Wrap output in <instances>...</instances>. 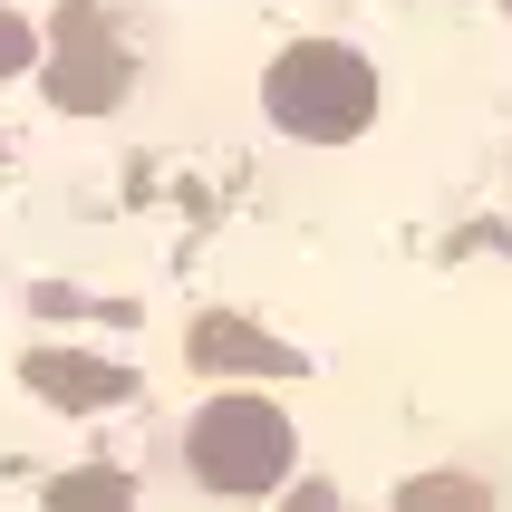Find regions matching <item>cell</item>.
<instances>
[{"instance_id": "cell-5", "label": "cell", "mask_w": 512, "mask_h": 512, "mask_svg": "<svg viewBox=\"0 0 512 512\" xmlns=\"http://www.w3.org/2000/svg\"><path fill=\"white\" fill-rule=\"evenodd\" d=\"M184 358H194L203 377H300V368H310V358H300L290 339H271V329H252V319H232V310L194 319Z\"/></svg>"}, {"instance_id": "cell-7", "label": "cell", "mask_w": 512, "mask_h": 512, "mask_svg": "<svg viewBox=\"0 0 512 512\" xmlns=\"http://www.w3.org/2000/svg\"><path fill=\"white\" fill-rule=\"evenodd\" d=\"M397 512H493V493H484V474H416V484L397 493Z\"/></svg>"}, {"instance_id": "cell-6", "label": "cell", "mask_w": 512, "mask_h": 512, "mask_svg": "<svg viewBox=\"0 0 512 512\" xmlns=\"http://www.w3.org/2000/svg\"><path fill=\"white\" fill-rule=\"evenodd\" d=\"M49 512H136V484L116 464H78V474L49 484Z\"/></svg>"}, {"instance_id": "cell-3", "label": "cell", "mask_w": 512, "mask_h": 512, "mask_svg": "<svg viewBox=\"0 0 512 512\" xmlns=\"http://www.w3.org/2000/svg\"><path fill=\"white\" fill-rule=\"evenodd\" d=\"M126 87H136V58L116 39V20L97 0H58V29H49V97L68 116H107L126 107Z\"/></svg>"}, {"instance_id": "cell-4", "label": "cell", "mask_w": 512, "mask_h": 512, "mask_svg": "<svg viewBox=\"0 0 512 512\" xmlns=\"http://www.w3.org/2000/svg\"><path fill=\"white\" fill-rule=\"evenodd\" d=\"M20 387L39 406H58V416H97V406L136 397V377L116 368V358H87V348H29V358H20Z\"/></svg>"}, {"instance_id": "cell-8", "label": "cell", "mask_w": 512, "mask_h": 512, "mask_svg": "<svg viewBox=\"0 0 512 512\" xmlns=\"http://www.w3.org/2000/svg\"><path fill=\"white\" fill-rule=\"evenodd\" d=\"M29 58H39V29H29L20 10H0V78H20Z\"/></svg>"}, {"instance_id": "cell-9", "label": "cell", "mask_w": 512, "mask_h": 512, "mask_svg": "<svg viewBox=\"0 0 512 512\" xmlns=\"http://www.w3.org/2000/svg\"><path fill=\"white\" fill-rule=\"evenodd\" d=\"M281 512H339V493H329V484H300V493H290Z\"/></svg>"}, {"instance_id": "cell-1", "label": "cell", "mask_w": 512, "mask_h": 512, "mask_svg": "<svg viewBox=\"0 0 512 512\" xmlns=\"http://www.w3.org/2000/svg\"><path fill=\"white\" fill-rule=\"evenodd\" d=\"M377 58H358L348 39H290L261 78V116L300 145H348L377 126Z\"/></svg>"}, {"instance_id": "cell-2", "label": "cell", "mask_w": 512, "mask_h": 512, "mask_svg": "<svg viewBox=\"0 0 512 512\" xmlns=\"http://www.w3.org/2000/svg\"><path fill=\"white\" fill-rule=\"evenodd\" d=\"M290 455H300L290 416L271 397H242V387L203 397V416L184 426V464H194L203 493H271L290 474Z\"/></svg>"}]
</instances>
